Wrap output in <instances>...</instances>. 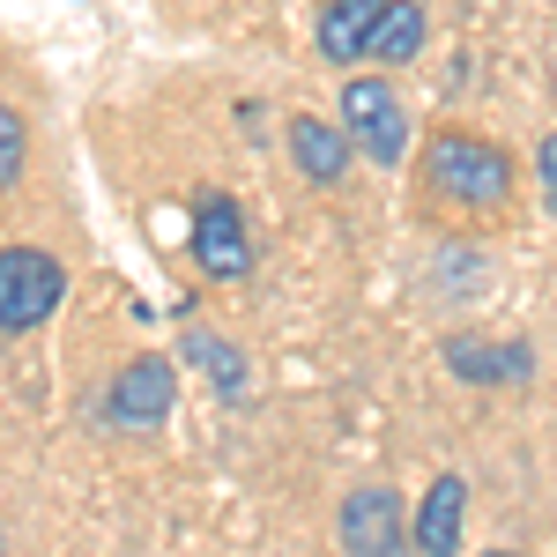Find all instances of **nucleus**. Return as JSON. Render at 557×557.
I'll list each match as a JSON object with an SVG mask.
<instances>
[{"mask_svg": "<svg viewBox=\"0 0 557 557\" xmlns=\"http://www.w3.org/2000/svg\"><path fill=\"white\" fill-rule=\"evenodd\" d=\"M67 298V268L45 246H8L0 253V335H30L45 327Z\"/></svg>", "mask_w": 557, "mask_h": 557, "instance_id": "obj_2", "label": "nucleus"}, {"mask_svg": "<svg viewBox=\"0 0 557 557\" xmlns=\"http://www.w3.org/2000/svg\"><path fill=\"white\" fill-rule=\"evenodd\" d=\"M343 134L357 157H372V164H401V149H409V112H401V97H394V83L386 75H357L349 67L343 83Z\"/></svg>", "mask_w": 557, "mask_h": 557, "instance_id": "obj_3", "label": "nucleus"}, {"mask_svg": "<svg viewBox=\"0 0 557 557\" xmlns=\"http://www.w3.org/2000/svg\"><path fill=\"white\" fill-rule=\"evenodd\" d=\"M424 186L461 215H506L513 209V157L475 127H438L424 141Z\"/></svg>", "mask_w": 557, "mask_h": 557, "instance_id": "obj_1", "label": "nucleus"}, {"mask_svg": "<svg viewBox=\"0 0 557 557\" xmlns=\"http://www.w3.org/2000/svg\"><path fill=\"white\" fill-rule=\"evenodd\" d=\"M380 8H386V0H320V23H312L320 60L357 67V60L372 52V23H380Z\"/></svg>", "mask_w": 557, "mask_h": 557, "instance_id": "obj_10", "label": "nucleus"}, {"mask_svg": "<svg viewBox=\"0 0 557 557\" xmlns=\"http://www.w3.org/2000/svg\"><path fill=\"white\" fill-rule=\"evenodd\" d=\"M194 268L209 275V283H246L253 275V231H246V209L231 201V194H201L194 201Z\"/></svg>", "mask_w": 557, "mask_h": 557, "instance_id": "obj_4", "label": "nucleus"}, {"mask_svg": "<svg viewBox=\"0 0 557 557\" xmlns=\"http://www.w3.org/2000/svg\"><path fill=\"white\" fill-rule=\"evenodd\" d=\"M483 557H520V550H483Z\"/></svg>", "mask_w": 557, "mask_h": 557, "instance_id": "obj_15", "label": "nucleus"}, {"mask_svg": "<svg viewBox=\"0 0 557 557\" xmlns=\"http://www.w3.org/2000/svg\"><path fill=\"white\" fill-rule=\"evenodd\" d=\"M23 164H30V127H23V112L0 97V194L23 178Z\"/></svg>", "mask_w": 557, "mask_h": 557, "instance_id": "obj_13", "label": "nucleus"}, {"mask_svg": "<svg viewBox=\"0 0 557 557\" xmlns=\"http://www.w3.org/2000/svg\"><path fill=\"white\" fill-rule=\"evenodd\" d=\"M446 372L469 386H520L535 380V349L520 343V335H446Z\"/></svg>", "mask_w": 557, "mask_h": 557, "instance_id": "obj_7", "label": "nucleus"}, {"mask_svg": "<svg viewBox=\"0 0 557 557\" xmlns=\"http://www.w3.org/2000/svg\"><path fill=\"white\" fill-rule=\"evenodd\" d=\"M535 172H543V194H550V215H557V134H543V149H535Z\"/></svg>", "mask_w": 557, "mask_h": 557, "instance_id": "obj_14", "label": "nucleus"}, {"mask_svg": "<svg viewBox=\"0 0 557 557\" xmlns=\"http://www.w3.org/2000/svg\"><path fill=\"white\" fill-rule=\"evenodd\" d=\"M424 38H431L424 8H417V0H386L380 23H372V52H364V60H380V75L386 67H409V60L424 52Z\"/></svg>", "mask_w": 557, "mask_h": 557, "instance_id": "obj_12", "label": "nucleus"}, {"mask_svg": "<svg viewBox=\"0 0 557 557\" xmlns=\"http://www.w3.org/2000/svg\"><path fill=\"white\" fill-rule=\"evenodd\" d=\"M461 520H469V483L461 475H431L424 506L409 513V550L417 557H461Z\"/></svg>", "mask_w": 557, "mask_h": 557, "instance_id": "obj_8", "label": "nucleus"}, {"mask_svg": "<svg viewBox=\"0 0 557 557\" xmlns=\"http://www.w3.org/2000/svg\"><path fill=\"white\" fill-rule=\"evenodd\" d=\"M178 357H186V364H194V372H201L223 401H246L253 364H246V349L231 343V335H215V327H186V335H178Z\"/></svg>", "mask_w": 557, "mask_h": 557, "instance_id": "obj_11", "label": "nucleus"}, {"mask_svg": "<svg viewBox=\"0 0 557 557\" xmlns=\"http://www.w3.org/2000/svg\"><path fill=\"white\" fill-rule=\"evenodd\" d=\"M172 401H178L172 357L141 349L134 364H120V380L104 386V424H120V431H157L164 417H172Z\"/></svg>", "mask_w": 557, "mask_h": 557, "instance_id": "obj_5", "label": "nucleus"}, {"mask_svg": "<svg viewBox=\"0 0 557 557\" xmlns=\"http://www.w3.org/2000/svg\"><path fill=\"white\" fill-rule=\"evenodd\" d=\"M343 557H409V513L386 483H364L343 498Z\"/></svg>", "mask_w": 557, "mask_h": 557, "instance_id": "obj_6", "label": "nucleus"}, {"mask_svg": "<svg viewBox=\"0 0 557 557\" xmlns=\"http://www.w3.org/2000/svg\"><path fill=\"white\" fill-rule=\"evenodd\" d=\"M349 134H343V120H320V112H298L290 120V164H298L312 186H343L349 178Z\"/></svg>", "mask_w": 557, "mask_h": 557, "instance_id": "obj_9", "label": "nucleus"}]
</instances>
